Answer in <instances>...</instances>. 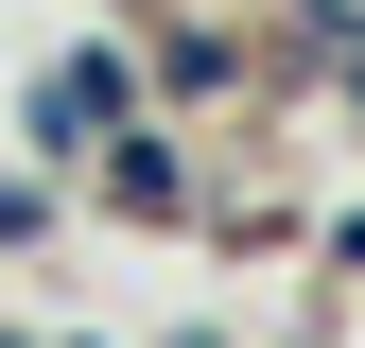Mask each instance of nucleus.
Returning <instances> with one entry per match:
<instances>
[{"instance_id": "obj_5", "label": "nucleus", "mask_w": 365, "mask_h": 348, "mask_svg": "<svg viewBox=\"0 0 365 348\" xmlns=\"http://www.w3.org/2000/svg\"><path fill=\"white\" fill-rule=\"evenodd\" d=\"M70 348H87V331H70Z\"/></svg>"}, {"instance_id": "obj_4", "label": "nucleus", "mask_w": 365, "mask_h": 348, "mask_svg": "<svg viewBox=\"0 0 365 348\" xmlns=\"http://www.w3.org/2000/svg\"><path fill=\"white\" fill-rule=\"evenodd\" d=\"M0 348H35V331H0Z\"/></svg>"}, {"instance_id": "obj_2", "label": "nucleus", "mask_w": 365, "mask_h": 348, "mask_svg": "<svg viewBox=\"0 0 365 348\" xmlns=\"http://www.w3.org/2000/svg\"><path fill=\"white\" fill-rule=\"evenodd\" d=\"M105 192L140 209V227H174V209H192V157L174 140H105Z\"/></svg>"}, {"instance_id": "obj_3", "label": "nucleus", "mask_w": 365, "mask_h": 348, "mask_svg": "<svg viewBox=\"0 0 365 348\" xmlns=\"http://www.w3.org/2000/svg\"><path fill=\"white\" fill-rule=\"evenodd\" d=\"M18 227H35V174H0V244H18Z\"/></svg>"}, {"instance_id": "obj_1", "label": "nucleus", "mask_w": 365, "mask_h": 348, "mask_svg": "<svg viewBox=\"0 0 365 348\" xmlns=\"http://www.w3.org/2000/svg\"><path fill=\"white\" fill-rule=\"evenodd\" d=\"M140 140V70L122 53H53V87H35V157H105Z\"/></svg>"}]
</instances>
